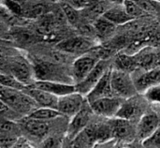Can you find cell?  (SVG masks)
Returning <instances> with one entry per match:
<instances>
[{
    "instance_id": "11",
    "label": "cell",
    "mask_w": 160,
    "mask_h": 148,
    "mask_svg": "<svg viewBox=\"0 0 160 148\" xmlns=\"http://www.w3.org/2000/svg\"><path fill=\"white\" fill-rule=\"evenodd\" d=\"M32 86L43 90L57 98L76 92V87L73 84H64L52 81H36Z\"/></svg>"
},
{
    "instance_id": "33",
    "label": "cell",
    "mask_w": 160,
    "mask_h": 148,
    "mask_svg": "<svg viewBox=\"0 0 160 148\" xmlns=\"http://www.w3.org/2000/svg\"><path fill=\"white\" fill-rule=\"evenodd\" d=\"M28 143H29V142H28V140H27L26 138L22 137V138L19 140V142H18L13 147L11 148H25V146L27 145Z\"/></svg>"
},
{
    "instance_id": "13",
    "label": "cell",
    "mask_w": 160,
    "mask_h": 148,
    "mask_svg": "<svg viewBox=\"0 0 160 148\" xmlns=\"http://www.w3.org/2000/svg\"><path fill=\"white\" fill-rule=\"evenodd\" d=\"M57 49L63 53L79 54L93 49L92 42L83 37H73L60 41L57 44Z\"/></svg>"
},
{
    "instance_id": "30",
    "label": "cell",
    "mask_w": 160,
    "mask_h": 148,
    "mask_svg": "<svg viewBox=\"0 0 160 148\" xmlns=\"http://www.w3.org/2000/svg\"><path fill=\"white\" fill-rule=\"evenodd\" d=\"M17 115L15 113H13L10 109H8L1 100H0V118H8L11 120L17 119Z\"/></svg>"
},
{
    "instance_id": "8",
    "label": "cell",
    "mask_w": 160,
    "mask_h": 148,
    "mask_svg": "<svg viewBox=\"0 0 160 148\" xmlns=\"http://www.w3.org/2000/svg\"><path fill=\"white\" fill-rule=\"evenodd\" d=\"M160 128V115L158 113H145L136 128V136L140 141L145 142Z\"/></svg>"
},
{
    "instance_id": "27",
    "label": "cell",
    "mask_w": 160,
    "mask_h": 148,
    "mask_svg": "<svg viewBox=\"0 0 160 148\" xmlns=\"http://www.w3.org/2000/svg\"><path fill=\"white\" fill-rule=\"evenodd\" d=\"M61 144H62L61 138L58 135L51 133L40 142L39 148H59L61 146Z\"/></svg>"
},
{
    "instance_id": "9",
    "label": "cell",
    "mask_w": 160,
    "mask_h": 148,
    "mask_svg": "<svg viewBox=\"0 0 160 148\" xmlns=\"http://www.w3.org/2000/svg\"><path fill=\"white\" fill-rule=\"evenodd\" d=\"M111 69L110 65L106 60H100L93 69V70L87 75V77L79 84H76V92L80 93L81 95L87 96L88 93L96 86V84L99 82L102 76L106 73L107 70Z\"/></svg>"
},
{
    "instance_id": "23",
    "label": "cell",
    "mask_w": 160,
    "mask_h": 148,
    "mask_svg": "<svg viewBox=\"0 0 160 148\" xmlns=\"http://www.w3.org/2000/svg\"><path fill=\"white\" fill-rule=\"evenodd\" d=\"M0 85L21 91H23L27 87L26 85L19 82L16 78H14L12 75L6 72H0Z\"/></svg>"
},
{
    "instance_id": "4",
    "label": "cell",
    "mask_w": 160,
    "mask_h": 148,
    "mask_svg": "<svg viewBox=\"0 0 160 148\" xmlns=\"http://www.w3.org/2000/svg\"><path fill=\"white\" fill-rule=\"evenodd\" d=\"M100 61L94 54H86L78 57L72 64L71 78L74 84L82 83Z\"/></svg>"
},
{
    "instance_id": "6",
    "label": "cell",
    "mask_w": 160,
    "mask_h": 148,
    "mask_svg": "<svg viewBox=\"0 0 160 148\" xmlns=\"http://www.w3.org/2000/svg\"><path fill=\"white\" fill-rule=\"evenodd\" d=\"M92 113L90 105L86 101L82 109L75 116L70 118L66 131V139H68V142H72L85 128H87L90 123Z\"/></svg>"
},
{
    "instance_id": "22",
    "label": "cell",
    "mask_w": 160,
    "mask_h": 148,
    "mask_svg": "<svg viewBox=\"0 0 160 148\" xmlns=\"http://www.w3.org/2000/svg\"><path fill=\"white\" fill-rule=\"evenodd\" d=\"M27 116L41 121H53L62 117L57 110L51 108H37Z\"/></svg>"
},
{
    "instance_id": "24",
    "label": "cell",
    "mask_w": 160,
    "mask_h": 148,
    "mask_svg": "<svg viewBox=\"0 0 160 148\" xmlns=\"http://www.w3.org/2000/svg\"><path fill=\"white\" fill-rule=\"evenodd\" d=\"M61 9L63 11L65 17L70 23L74 24L79 21V10L72 8L68 2L61 3Z\"/></svg>"
},
{
    "instance_id": "34",
    "label": "cell",
    "mask_w": 160,
    "mask_h": 148,
    "mask_svg": "<svg viewBox=\"0 0 160 148\" xmlns=\"http://www.w3.org/2000/svg\"><path fill=\"white\" fill-rule=\"evenodd\" d=\"M105 144H106V143H104V144H98V145H95L93 148H107V147H105Z\"/></svg>"
},
{
    "instance_id": "17",
    "label": "cell",
    "mask_w": 160,
    "mask_h": 148,
    "mask_svg": "<svg viewBox=\"0 0 160 148\" xmlns=\"http://www.w3.org/2000/svg\"><path fill=\"white\" fill-rule=\"evenodd\" d=\"M157 54L158 51L150 47H144L136 54H133L138 68L142 69L144 71L157 69Z\"/></svg>"
},
{
    "instance_id": "19",
    "label": "cell",
    "mask_w": 160,
    "mask_h": 148,
    "mask_svg": "<svg viewBox=\"0 0 160 148\" xmlns=\"http://www.w3.org/2000/svg\"><path fill=\"white\" fill-rule=\"evenodd\" d=\"M103 18L108 20L109 22L112 23L113 24L122 25L129 23L131 20H133L126 11L125 7L123 4H117L115 6H112L109 8L105 13L102 15Z\"/></svg>"
},
{
    "instance_id": "29",
    "label": "cell",
    "mask_w": 160,
    "mask_h": 148,
    "mask_svg": "<svg viewBox=\"0 0 160 148\" xmlns=\"http://www.w3.org/2000/svg\"><path fill=\"white\" fill-rule=\"evenodd\" d=\"M143 145L147 147L160 148V128L153 134L152 137L143 142Z\"/></svg>"
},
{
    "instance_id": "25",
    "label": "cell",
    "mask_w": 160,
    "mask_h": 148,
    "mask_svg": "<svg viewBox=\"0 0 160 148\" xmlns=\"http://www.w3.org/2000/svg\"><path fill=\"white\" fill-rule=\"evenodd\" d=\"M123 5L125 7V9L127 11V13L132 18V19H136V18H140L143 15H145L146 13L137 5L136 2L134 1H124Z\"/></svg>"
},
{
    "instance_id": "15",
    "label": "cell",
    "mask_w": 160,
    "mask_h": 148,
    "mask_svg": "<svg viewBox=\"0 0 160 148\" xmlns=\"http://www.w3.org/2000/svg\"><path fill=\"white\" fill-rule=\"evenodd\" d=\"M110 125L112 128V138L114 139L128 142L136 136V130L130 121L115 118Z\"/></svg>"
},
{
    "instance_id": "37",
    "label": "cell",
    "mask_w": 160,
    "mask_h": 148,
    "mask_svg": "<svg viewBox=\"0 0 160 148\" xmlns=\"http://www.w3.org/2000/svg\"><path fill=\"white\" fill-rule=\"evenodd\" d=\"M159 106H160V105H159ZM159 115H160V112H159Z\"/></svg>"
},
{
    "instance_id": "28",
    "label": "cell",
    "mask_w": 160,
    "mask_h": 148,
    "mask_svg": "<svg viewBox=\"0 0 160 148\" xmlns=\"http://www.w3.org/2000/svg\"><path fill=\"white\" fill-rule=\"evenodd\" d=\"M137 5L145 12V13H153L157 12L158 5L152 1H137Z\"/></svg>"
},
{
    "instance_id": "5",
    "label": "cell",
    "mask_w": 160,
    "mask_h": 148,
    "mask_svg": "<svg viewBox=\"0 0 160 148\" xmlns=\"http://www.w3.org/2000/svg\"><path fill=\"white\" fill-rule=\"evenodd\" d=\"M84 97L78 92H74L58 98L56 110L62 116L72 118L75 116L85 104Z\"/></svg>"
},
{
    "instance_id": "35",
    "label": "cell",
    "mask_w": 160,
    "mask_h": 148,
    "mask_svg": "<svg viewBox=\"0 0 160 148\" xmlns=\"http://www.w3.org/2000/svg\"><path fill=\"white\" fill-rule=\"evenodd\" d=\"M121 148H134V147H133V145H123Z\"/></svg>"
},
{
    "instance_id": "10",
    "label": "cell",
    "mask_w": 160,
    "mask_h": 148,
    "mask_svg": "<svg viewBox=\"0 0 160 148\" xmlns=\"http://www.w3.org/2000/svg\"><path fill=\"white\" fill-rule=\"evenodd\" d=\"M20 122H21L20 126L22 131L24 130V132L28 134L30 137L40 139V141H42L48 135L51 134L50 131L51 121H41V120H37L25 116L22 118Z\"/></svg>"
},
{
    "instance_id": "36",
    "label": "cell",
    "mask_w": 160,
    "mask_h": 148,
    "mask_svg": "<svg viewBox=\"0 0 160 148\" xmlns=\"http://www.w3.org/2000/svg\"><path fill=\"white\" fill-rule=\"evenodd\" d=\"M25 148H37V147H35L34 145H30L29 143L27 144V145L25 146Z\"/></svg>"
},
{
    "instance_id": "14",
    "label": "cell",
    "mask_w": 160,
    "mask_h": 148,
    "mask_svg": "<svg viewBox=\"0 0 160 148\" xmlns=\"http://www.w3.org/2000/svg\"><path fill=\"white\" fill-rule=\"evenodd\" d=\"M23 91L34 100V102L37 104L38 108H51L56 110L58 101L57 97L52 96L32 85L27 86Z\"/></svg>"
},
{
    "instance_id": "12",
    "label": "cell",
    "mask_w": 160,
    "mask_h": 148,
    "mask_svg": "<svg viewBox=\"0 0 160 148\" xmlns=\"http://www.w3.org/2000/svg\"><path fill=\"white\" fill-rule=\"evenodd\" d=\"M111 72L112 68L106 71V73L102 76L99 82L96 84V86L88 93L85 99L89 104L100 99L113 97L111 85Z\"/></svg>"
},
{
    "instance_id": "26",
    "label": "cell",
    "mask_w": 160,
    "mask_h": 148,
    "mask_svg": "<svg viewBox=\"0 0 160 148\" xmlns=\"http://www.w3.org/2000/svg\"><path fill=\"white\" fill-rule=\"evenodd\" d=\"M144 98L153 104L160 105V84L155 85L144 92Z\"/></svg>"
},
{
    "instance_id": "1",
    "label": "cell",
    "mask_w": 160,
    "mask_h": 148,
    "mask_svg": "<svg viewBox=\"0 0 160 148\" xmlns=\"http://www.w3.org/2000/svg\"><path fill=\"white\" fill-rule=\"evenodd\" d=\"M0 100L21 118L29 115L34 110L38 108L24 91L11 89L1 85Z\"/></svg>"
},
{
    "instance_id": "18",
    "label": "cell",
    "mask_w": 160,
    "mask_h": 148,
    "mask_svg": "<svg viewBox=\"0 0 160 148\" xmlns=\"http://www.w3.org/2000/svg\"><path fill=\"white\" fill-rule=\"evenodd\" d=\"M138 92L144 93L147 89L160 84V69L144 71L136 79H133Z\"/></svg>"
},
{
    "instance_id": "20",
    "label": "cell",
    "mask_w": 160,
    "mask_h": 148,
    "mask_svg": "<svg viewBox=\"0 0 160 148\" xmlns=\"http://www.w3.org/2000/svg\"><path fill=\"white\" fill-rule=\"evenodd\" d=\"M115 67L116 69L125 71V72H132L136 69H138L137 63L135 61V58L133 55L128 54L126 53L123 54H117L115 57Z\"/></svg>"
},
{
    "instance_id": "21",
    "label": "cell",
    "mask_w": 160,
    "mask_h": 148,
    "mask_svg": "<svg viewBox=\"0 0 160 148\" xmlns=\"http://www.w3.org/2000/svg\"><path fill=\"white\" fill-rule=\"evenodd\" d=\"M94 29L97 35L101 38H107L113 35L116 29V25L101 16L98 18L94 23Z\"/></svg>"
},
{
    "instance_id": "16",
    "label": "cell",
    "mask_w": 160,
    "mask_h": 148,
    "mask_svg": "<svg viewBox=\"0 0 160 148\" xmlns=\"http://www.w3.org/2000/svg\"><path fill=\"white\" fill-rule=\"evenodd\" d=\"M135 97L123 102L115 118L125 119L130 122L138 119V117H140L141 119V117L144 115L143 106L141 102L135 100Z\"/></svg>"
},
{
    "instance_id": "3",
    "label": "cell",
    "mask_w": 160,
    "mask_h": 148,
    "mask_svg": "<svg viewBox=\"0 0 160 148\" xmlns=\"http://www.w3.org/2000/svg\"><path fill=\"white\" fill-rule=\"evenodd\" d=\"M8 68L9 74L24 85L29 86L36 82L34 69L25 58L22 56L12 57L8 63Z\"/></svg>"
},
{
    "instance_id": "31",
    "label": "cell",
    "mask_w": 160,
    "mask_h": 148,
    "mask_svg": "<svg viewBox=\"0 0 160 148\" xmlns=\"http://www.w3.org/2000/svg\"><path fill=\"white\" fill-rule=\"evenodd\" d=\"M68 3L72 7L74 8L75 9L77 10H81V9H83V8H89L90 6L93 5L94 1H81V0H75V1H68Z\"/></svg>"
},
{
    "instance_id": "2",
    "label": "cell",
    "mask_w": 160,
    "mask_h": 148,
    "mask_svg": "<svg viewBox=\"0 0 160 148\" xmlns=\"http://www.w3.org/2000/svg\"><path fill=\"white\" fill-rule=\"evenodd\" d=\"M111 85L112 96L121 100H129L138 94L131 74L128 72L112 69Z\"/></svg>"
},
{
    "instance_id": "32",
    "label": "cell",
    "mask_w": 160,
    "mask_h": 148,
    "mask_svg": "<svg viewBox=\"0 0 160 148\" xmlns=\"http://www.w3.org/2000/svg\"><path fill=\"white\" fill-rule=\"evenodd\" d=\"M9 38V31H8V24H6L4 22L0 20V39L7 41V38Z\"/></svg>"
},
{
    "instance_id": "7",
    "label": "cell",
    "mask_w": 160,
    "mask_h": 148,
    "mask_svg": "<svg viewBox=\"0 0 160 148\" xmlns=\"http://www.w3.org/2000/svg\"><path fill=\"white\" fill-rule=\"evenodd\" d=\"M123 102L124 101L121 99L111 97L100 99L88 104L90 105L93 114L106 118H115Z\"/></svg>"
}]
</instances>
